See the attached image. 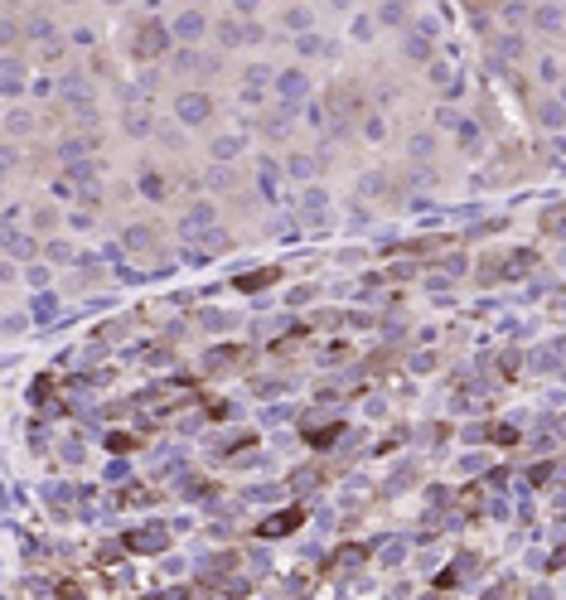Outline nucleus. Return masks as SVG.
Segmentation results:
<instances>
[{"label": "nucleus", "instance_id": "nucleus-1", "mask_svg": "<svg viewBox=\"0 0 566 600\" xmlns=\"http://www.w3.org/2000/svg\"><path fill=\"white\" fill-rule=\"evenodd\" d=\"M170 49V35H165L160 20H141L136 25V39H131V53L136 59H160V53Z\"/></svg>", "mask_w": 566, "mask_h": 600}, {"label": "nucleus", "instance_id": "nucleus-2", "mask_svg": "<svg viewBox=\"0 0 566 600\" xmlns=\"http://www.w3.org/2000/svg\"><path fill=\"white\" fill-rule=\"evenodd\" d=\"M305 518H310V504H291V508H281V514H271L266 523L257 528V538H291L295 528H305Z\"/></svg>", "mask_w": 566, "mask_h": 600}, {"label": "nucleus", "instance_id": "nucleus-3", "mask_svg": "<svg viewBox=\"0 0 566 600\" xmlns=\"http://www.w3.org/2000/svg\"><path fill=\"white\" fill-rule=\"evenodd\" d=\"M121 547H126L131 557H155V552L170 547V532L165 528H131L126 538H121Z\"/></svg>", "mask_w": 566, "mask_h": 600}, {"label": "nucleus", "instance_id": "nucleus-4", "mask_svg": "<svg viewBox=\"0 0 566 600\" xmlns=\"http://www.w3.org/2000/svg\"><path fill=\"white\" fill-rule=\"evenodd\" d=\"M247 363H252V353L242 349V344H228V349H218V353L204 359V373H232V369H247Z\"/></svg>", "mask_w": 566, "mask_h": 600}, {"label": "nucleus", "instance_id": "nucleus-5", "mask_svg": "<svg viewBox=\"0 0 566 600\" xmlns=\"http://www.w3.org/2000/svg\"><path fill=\"white\" fill-rule=\"evenodd\" d=\"M276 281H281V266H262V272H252V276H238L232 286H238L242 296H257V291H266V286H276Z\"/></svg>", "mask_w": 566, "mask_h": 600}, {"label": "nucleus", "instance_id": "nucleus-6", "mask_svg": "<svg viewBox=\"0 0 566 600\" xmlns=\"http://www.w3.org/2000/svg\"><path fill=\"white\" fill-rule=\"evenodd\" d=\"M335 107H339V112H349V117H363V107H368V102H363V87H359V83L339 87V93H335Z\"/></svg>", "mask_w": 566, "mask_h": 600}, {"label": "nucleus", "instance_id": "nucleus-7", "mask_svg": "<svg viewBox=\"0 0 566 600\" xmlns=\"http://www.w3.org/2000/svg\"><path fill=\"white\" fill-rule=\"evenodd\" d=\"M339 436H344V421H329V426H315V431H305V446L325 450V446H335Z\"/></svg>", "mask_w": 566, "mask_h": 600}, {"label": "nucleus", "instance_id": "nucleus-8", "mask_svg": "<svg viewBox=\"0 0 566 600\" xmlns=\"http://www.w3.org/2000/svg\"><path fill=\"white\" fill-rule=\"evenodd\" d=\"M363 557H368V542H353V547H339L335 557H329V572H335V566H359Z\"/></svg>", "mask_w": 566, "mask_h": 600}, {"label": "nucleus", "instance_id": "nucleus-9", "mask_svg": "<svg viewBox=\"0 0 566 600\" xmlns=\"http://www.w3.org/2000/svg\"><path fill=\"white\" fill-rule=\"evenodd\" d=\"M59 600H93L87 576H69V581H59Z\"/></svg>", "mask_w": 566, "mask_h": 600}, {"label": "nucleus", "instance_id": "nucleus-10", "mask_svg": "<svg viewBox=\"0 0 566 600\" xmlns=\"http://www.w3.org/2000/svg\"><path fill=\"white\" fill-rule=\"evenodd\" d=\"M155 600H214V591H208V586H180V591H165Z\"/></svg>", "mask_w": 566, "mask_h": 600}, {"label": "nucleus", "instance_id": "nucleus-11", "mask_svg": "<svg viewBox=\"0 0 566 600\" xmlns=\"http://www.w3.org/2000/svg\"><path fill=\"white\" fill-rule=\"evenodd\" d=\"M504 266H508V272H504V276H528V272H532V266H538V257H532V252H513V257H508Z\"/></svg>", "mask_w": 566, "mask_h": 600}, {"label": "nucleus", "instance_id": "nucleus-12", "mask_svg": "<svg viewBox=\"0 0 566 600\" xmlns=\"http://www.w3.org/2000/svg\"><path fill=\"white\" fill-rule=\"evenodd\" d=\"M180 112H184V121H204V112H208V97H184V102H180Z\"/></svg>", "mask_w": 566, "mask_h": 600}, {"label": "nucleus", "instance_id": "nucleus-13", "mask_svg": "<svg viewBox=\"0 0 566 600\" xmlns=\"http://www.w3.org/2000/svg\"><path fill=\"white\" fill-rule=\"evenodd\" d=\"M562 228H566V208H547V214H542V232L562 238Z\"/></svg>", "mask_w": 566, "mask_h": 600}, {"label": "nucleus", "instance_id": "nucleus-14", "mask_svg": "<svg viewBox=\"0 0 566 600\" xmlns=\"http://www.w3.org/2000/svg\"><path fill=\"white\" fill-rule=\"evenodd\" d=\"M141 446V436H131V431H112L107 436V450H136Z\"/></svg>", "mask_w": 566, "mask_h": 600}, {"label": "nucleus", "instance_id": "nucleus-15", "mask_svg": "<svg viewBox=\"0 0 566 600\" xmlns=\"http://www.w3.org/2000/svg\"><path fill=\"white\" fill-rule=\"evenodd\" d=\"M489 441H494V446H518V431L513 426H494Z\"/></svg>", "mask_w": 566, "mask_h": 600}, {"label": "nucleus", "instance_id": "nucleus-16", "mask_svg": "<svg viewBox=\"0 0 566 600\" xmlns=\"http://www.w3.org/2000/svg\"><path fill=\"white\" fill-rule=\"evenodd\" d=\"M301 344H305V335H286V339H276V344H271V353H295Z\"/></svg>", "mask_w": 566, "mask_h": 600}, {"label": "nucleus", "instance_id": "nucleus-17", "mask_svg": "<svg viewBox=\"0 0 566 600\" xmlns=\"http://www.w3.org/2000/svg\"><path fill=\"white\" fill-rule=\"evenodd\" d=\"M141 189H146L150 199H165V174H146V180H141Z\"/></svg>", "mask_w": 566, "mask_h": 600}, {"label": "nucleus", "instance_id": "nucleus-18", "mask_svg": "<svg viewBox=\"0 0 566 600\" xmlns=\"http://www.w3.org/2000/svg\"><path fill=\"white\" fill-rule=\"evenodd\" d=\"M528 480H532V484H547V480H552V465H532Z\"/></svg>", "mask_w": 566, "mask_h": 600}]
</instances>
